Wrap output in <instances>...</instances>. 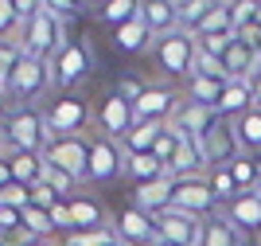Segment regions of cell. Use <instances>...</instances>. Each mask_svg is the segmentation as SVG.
<instances>
[{
  "label": "cell",
  "instance_id": "obj_1",
  "mask_svg": "<svg viewBox=\"0 0 261 246\" xmlns=\"http://www.w3.org/2000/svg\"><path fill=\"white\" fill-rule=\"evenodd\" d=\"M51 129H47V118L39 109H16L8 121H4V145L12 152H39L43 156L47 145H51Z\"/></svg>",
  "mask_w": 261,
  "mask_h": 246
},
{
  "label": "cell",
  "instance_id": "obj_2",
  "mask_svg": "<svg viewBox=\"0 0 261 246\" xmlns=\"http://www.w3.org/2000/svg\"><path fill=\"white\" fill-rule=\"evenodd\" d=\"M152 55H156V66L172 78H191L195 75V55H199V39L191 32H172V35H160L152 39Z\"/></svg>",
  "mask_w": 261,
  "mask_h": 246
},
{
  "label": "cell",
  "instance_id": "obj_3",
  "mask_svg": "<svg viewBox=\"0 0 261 246\" xmlns=\"http://www.w3.org/2000/svg\"><path fill=\"white\" fill-rule=\"evenodd\" d=\"M43 161L55 164V168H63L66 176H74L78 184H86L90 180V141H86V133L82 137H55L47 145Z\"/></svg>",
  "mask_w": 261,
  "mask_h": 246
},
{
  "label": "cell",
  "instance_id": "obj_4",
  "mask_svg": "<svg viewBox=\"0 0 261 246\" xmlns=\"http://www.w3.org/2000/svg\"><path fill=\"white\" fill-rule=\"evenodd\" d=\"M199 152H203V161L207 168H230V164L242 156V145H238V133H234V121H222L218 118L215 125L199 137Z\"/></svg>",
  "mask_w": 261,
  "mask_h": 246
},
{
  "label": "cell",
  "instance_id": "obj_5",
  "mask_svg": "<svg viewBox=\"0 0 261 246\" xmlns=\"http://www.w3.org/2000/svg\"><path fill=\"white\" fill-rule=\"evenodd\" d=\"M47 129H51V137H82L90 125V106L82 102V98L74 94H63L55 98L51 106H47Z\"/></svg>",
  "mask_w": 261,
  "mask_h": 246
},
{
  "label": "cell",
  "instance_id": "obj_6",
  "mask_svg": "<svg viewBox=\"0 0 261 246\" xmlns=\"http://www.w3.org/2000/svg\"><path fill=\"white\" fill-rule=\"evenodd\" d=\"M51 82H55L51 63H39V59H28V55H23L20 66L8 75V86H4V90H8L12 102H32V98H39Z\"/></svg>",
  "mask_w": 261,
  "mask_h": 246
},
{
  "label": "cell",
  "instance_id": "obj_7",
  "mask_svg": "<svg viewBox=\"0 0 261 246\" xmlns=\"http://www.w3.org/2000/svg\"><path fill=\"white\" fill-rule=\"evenodd\" d=\"M175 211L184 215H195V219H211L218 215V199L211 192V180H175V199H172Z\"/></svg>",
  "mask_w": 261,
  "mask_h": 246
},
{
  "label": "cell",
  "instance_id": "obj_8",
  "mask_svg": "<svg viewBox=\"0 0 261 246\" xmlns=\"http://www.w3.org/2000/svg\"><path fill=\"white\" fill-rule=\"evenodd\" d=\"M109 227H113L117 242H125V246H156L160 242L156 219L144 215V211H137V207H125V211L117 215V223H109Z\"/></svg>",
  "mask_w": 261,
  "mask_h": 246
},
{
  "label": "cell",
  "instance_id": "obj_9",
  "mask_svg": "<svg viewBox=\"0 0 261 246\" xmlns=\"http://www.w3.org/2000/svg\"><path fill=\"white\" fill-rule=\"evenodd\" d=\"M156 231H160V242L168 246H199V238H203V219H195V215H184V211H164L156 215Z\"/></svg>",
  "mask_w": 261,
  "mask_h": 246
},
{
  "label": "cell",
  "instance_id": "obj_10",
  "mask_svg": "<svg viewBox=\"0 0 261 246\" xmlns=\"http://www.w3.org/2000/svg\"><path fill=\"white\" fill-rule=\"evenodd\" d=\"M117 172H125V149H121L113 137H94L90 141V180L94 184H106L113 180Z\"/></svg>",
  "mask_w": 261,
  "mask_h": 246
},
{
  "label": "cell",
  "instance_id": "obj_11",
  "mask_svg": "<svg viewBox=\"0 0 261 246\" xmlns=\"http://www.w3.org/2000/svg\"><path fill=\"white\" fill-rule=\"evenodd\" d=\"M98 125H101L106 137L125 141L133 133V125H137V109H133V102H125L121 94H109L106 102H101V109H98Z\"/></svg>",
  "mask_w": 261,
  "mask_h": 246
},
{
  "label": "cell",
  "instance_id": "obj_12",
  "mask_svg": "<svg viewBox=\"0 0 261 246\" xmlns=\"http://www.w3.org/2000/svg\"><path fill=\"white\" fill-rule=\"evenodd\" d=\"M215 121H218V114H215L211 106H199V102H187V98H184V106L175 109V118L168 121V129H172L175 137H191V141H199L211 125H215Z\"/></svg>",
  "mask_w": 261,
  "mask_h": 246
},
{
  "label": "cell",
  "instance_id": "obj_13",
  "mask_svg": "<svg viewBox=\"0 0 261 246\" xmlns=\"http://www.w3.org/2000/svg\"><path fill=\"white\" fill-rule=\"evenodd\" d=\"M179 106H184V102H179L175 90H168V86H148L133 109H137V121H172Z\"/></svg>",
  "mask_w": 261,
  "mask_h": 246
},
{
  "label": "cell",
  "instance_id": "obj_14",
  "mask_svg": "<svg viewBox=\"0 0 261 246\" xmlns=\"http://www.w3.org/2000/svg\"><path fill=\"white\" fill-rule=\"evenodd\" d=\"M222 66H226V78H230V82H250V78L261 71V51L238 35V39L230 43V51L222 55Z\"/></svg>",
  "mask_w": 261,
  "mask_h": 246
},
{
  "label": "cell",
  "instance_id": "obj_15",
  "mask_svg": "<svg viewBox=\"0 0 261 246\" xmlns=\"http://www.w3.org/2000/svg\"><path fill=\"white\" fill-rule=\"evenodd\" d=\"M86 71H90V47H86V39H74V43H70V47H66V51L51 63L55 86H74Z\"/></svg>",
  "mask_w": 261,
  "mask_h": 246
},
{
  "label": "cell",
  "instance_id": "obj_16",
  "mask_svg": "<svg viewBox=\"0 0 261 246\" xmlns=\"http://www.w3.org/2000/svg\"><path fill=\"white\" fill-rule=\"evenodd\" d=\"M172 199H175V180L172 176H164V180H152V184H137V192H133V207L144 215H164L172 211Z\"/></svg>",
  "mask_w": 261,
  "mask_h": 246
},
{
  "label": "cell",
  "instance_id": "obj_17",
  "mask_svg": "<svg viewBox=\"0 0 261 246\" xmlns=\"http://www.w3.org/2000/svg\"><path fill=\"white\" fill-rule=\"evenodd\" d=\"M242 235H261V192H242L238 199H230L222 211Z\"/></svg>",
  "mask_w": 261,
  "mask_h": 246
},
{
  "label": "cell",
  "instance_id": "obj_18",
  "mask_svg": "<svg viewBox=\"0 0 261 246\" xmlns=\"http://www.w3.org/2000/svg\"><path fill=\"white\" fill-rule=\"evenodd\" d=\"M141 16H144V24H148L152 39L179 32V4H172V0H152V4H141Z\"/></svg>",
  "mask_w": 261,
  "mask_h": 246
},
{
  "label": "cell",
  "instance_id": "obj_19",
  "mask_svg": "<svg viewBox=\"0 0 261 246\" xmlns=\"http://www.w3.org/2000/svg\"><path fill=\"white\" fill-rule=\"evenodd\" d=\"M253 109V90L250 82H226V90H222V98H218L215 114L222 121H238L242 114H250Z\"/></svg>",
  "mask_w": 261,
  "mask_h": 246
},
{
  "label": "cell",
  "instance_id": "obj_20",
  "mask_svg": "<svg viewBox=\"0 0 261 246\" xmlns=\"http://www.w3.org/2000/svg\"><path fill=\"white\" fill-rule=\"evenodd\" d=\"M164 133H168V121H137V125H133V133L121 141V149H125V156H141V152H152L156 145H160Z\"/></svg>",
  "mask_w": 261,
  "mask_h": 246
},
{
  "label": "cell",
  "instance_id": "obj_21",
  "mask_svg": "<svg viewBox=\"0 0 261 246\" xmlns=\"http://www.w3.org/2000/svg\"><path fill=\"white\" fill-rule=\"evenodd\" d=\"M199 246H246V235L230 223L226 215H211V219H203V238H199Z\"/></svg>",
  "mask_w": 261,
  "mask_h": 246
},
{
  "label": "cell",
  "instance_id": "obj_22",
  "mask_svg": "<svg viewBox=\"0 0 261 246\" xmlns=\"http://www.w3.org/2000/svg\"><path fill=\"white\" fill-rule=\"evenodd\" d=\"M66 204H70V215H74V231H106V227H109L98 199L74 195V199H66Z\"/></svg>",
  "mask_w": 261,
  "mask_h": 246
},
{
  "label": "cell",
  "instance_id": "obj_23",
  "mask_svg": "<svg viewBox=\"0 0 261 246\" xmlns=\"http://www.w3.org/2000/svg\"><path fill=\"white\" fill-rule=\"evenodd\" d=\"M8 164H12L16 184H23V188H35L43 180V156L39 152H12L8 149Z\"/></svg>",
  "mask_w": 261,
  "mask_h": 246
},
{
  "label": "cell",
  "instance_id": "obj_24",
  "mask_svg": "<svg viewBox=\"0 0 261 246\" xmlns=\"http://www.w3.org/2000/svg\"><path fill=\"white\" fill-rule=\"evenodd\" d=\"M195 39H218V35H238L234 32V20H230V4H215V8L207 12V20L199 24L195 32Z\"/></svg>",
  "mask_w": 261,
  "mask_h": 246
},
{
  "label": "cell",
  "instance_id": "obj_25",
  "mask_svg": "<svg viewBox=\"0 0 261 246\" xmlns=\"http://www.w3.org/2000/svg\"><path fill=\"white\" fill-rule=\"evenodd\" d=\"M226 82L222 78H207V75H191L187 78V102H199V106H218V98H222Z\"/></svg>",
  "mask_w": 261,
  "mask_h": 246
},
{
  "label": "cell",
  "instance_id": "obj_26",
  "mask_svg": "<svg viewBox=\"0 0 261 246\" xmlns=\"http://www.w3.org/2000/svg\"><path fill=\"white\" fill-rule=\"evenodd\" d=\"M234 133H238L242 152H250V156H261V109H250V114H242V118L234 121Z\"/></svg>",
  "mask_w": 261,
  "mask_h": 246
},
{
  "label": "cell",
  "instance_id": "obj_27",
  "mask_svg": "<svg viewBox=\"0 0 261 246\" xmlns=\"http://www.w3.org/2000/svg\"><path fill=\"white\" fill-rule=\"evenodd\" d=\"M125 172H129L137 184H152V180H164V176H168V164L156 161L152 152H141V156H125Z\"/></svg>",
  "mask_w": 261,
  "mask_h": 246
},
{
  "label": "cell",
  "instance_id": "obj_28",
  "mask_svg": "<svg viewBox=\"0 0 261 246\" xmlns=\"http://www.w3.org/2000/svg\"><path fill=\"white\" fill-rule=\"evenodd\" d=\"M113 43H117L121 51H141V47H148V43H152V32H148L144 16H137V20L125 24V28H113Z\"/></svg>",
  "mask_w": 261,
  "mask_h": 246
},
{
  "label": "cell",
  "instance_id": "obj_29",
  "mask_svg": "<svg viewBox=\"0 0 261 246\" xmlns=\"http://www.w3.org/2000/svg\"><path fill=\"white\" fill-rule=\"evenodd\" d=\"M230 176H234V184H238V192H257V156L242 152L238 161L230 164Z\"/></svg>",
  "mask_w": 261,
  "mask_h": 246
},
{
  "label": "cell",
  "instance_id": "obj_30",
  "mask_svg": "<svg viewBox=\"0 0 261 246\" xmlns=\"http://www.w3.org/2000/svg\"><path fill=\"white\" fill-rule=\"evenodd\" d=\"M141 16V4L137 0H109L106 8H101V20L113 24V28H125V24H133Z\"/></svg>",
  "mask_w": 261,
  "mask_h": 246
},
{
  "label": "cell",
  "instance_id": "obj_31",
  "mask_svg": "<svg viewBox=\"0 0 261 246\" xmlns=\"http://www.w3.org/2000/svg\"><path fill=\"white\" fill-rule=\"evenodd\" d=\"M23 231L32 238H47V242H51V235H59L51 223V211H43V207H28L23 211Z\"/></svg>",
  "mask_w": 261,
  "mask_h": 246
},
{
  "label": "cell",
  "instance_id": "obj_32",
  "mask_svg": "<svg viewBox=\"0 0 261 246\" xmlns=\"http://www.w3.org/2000/svg\"><path fill=\"white\" fill-rule=\"evenodd\" d=\"M43 184L59 195V199H74V188H78L74 176H66L63 168H55V164H47V161H43Z\"/></svg>",
  "mask_w": 261,
  "mask_h": 246
},
{
  "label": "cell",
  "instance_id": "obj_33",
  "mask_svg": "<svg viewBox=\"0 0 261 246\" xmlns=\"http://www.w3.org/2000/svg\"><path fill=\"white\" fill-rule=\"evenodd\" d=\"M211 192H215L218 204H230V199H238V184H234V176H230V168H215L211 172Z\"/></svg>",
  "mask_w": 261,
  "mask_h": 246
},
{
  "label": "cell",
  "instance_id": "obj_34",
  "mask_svg": "<svg viewBox=\"0 0 261 246\" xmlns=\"http://www.w3.org/2000/svg\"><path fill=\"white\" fill-rule=\"evenodd\" d=\"M0 39H23V24L16 16V4L12 0H0Z\"/></svg>",
  "mask_w": 261,
  "mask_h": 246
},
{
  "label": "cell",
  "instance_id": "obj_35",
  "mask_svg": "<svg viewBox=\"0 0 261 246\" xmlns=\"http://www.w3.org/2000/svg\"><path fill=\"white\" fill-rule=\"evenodd\" d=\"M211 8H215L211 0H191V4H179V28H184V32H195L199 24L207 20Z\"/></svg>",
  "mask_w": 261,
  "mask_h": 246
},
{
  "label": "cell",
  "instance_id": "obj_36",
  "mask_svg": "<svg viewBox=\"0 0 261 246\" xmlns=\"http://www.w3.org/2000/svg\"><path fill=\"white\" fill-rule=\"evenodd\" d=\"M117 242V235H113V227H106V231H74V235H66L63 246H113Z\"/></svg>",
  "mask_w": 261,
  "mask_h": 246
},
{
  "label": "cell",
  "instance_id": "obj_37",
  "mask_svg": "<svg viewBox=\"0 0 261 246\" xmlns=\"http://www.w3.org/2000/svg\"><path fill=\"white\" fill-rule=\"evenodd\" d=\"M195 75H207V78H222V82H230L222 59H218V55H207L203 47H199V55H195Z\"/></svg>",
  "mask_w": 261,
  "mask_h": 246
},
{
  "label": "cell",
  "instance_id": "obj_38",
  "mask_svg": "<svg viewBox=\"0 0 261 246\" xmlns=\"http://www.w3.org/2000/svg\"><path fill=\"white\" fill-rule=\"evenodd\" d=\"M230 20H234V32H246V28H253V20H257V4H230Z\"/></svg>",
  "mask_w": 261,
  "mask_h": 246
},
{
  "label": "cell",
  "instance_id": "obj_39",
  "mask_svg": "<svg viewBox=\"0 0 261 246\" xmlns=\"http://www.w3.org/2000/svg\"><path fill=\"white\" fill-rule=\"evenodd\" d=\"M51 223H55V231H63V235H74V215H70V204H55L51 207Z\"/></svg>",
  "mask_w": 261,
  "mask_h": 246
},
{
  "label": "cell",
  "instance_id": "obj_40",
  "mask_svg": "<svg viewBox=\"0 0 261 246\" xmlns=\"http://www.w3.org/2000/svg\"><path fill=\"white\" fill-rule=\"evenodd\" d=\"M55 204H63V199H59V195H55L51 188H47V184L39 180V184L32 188V207H43V211H51Z\"/></svg>",
  "mask_w": 261,
  "mask_h": 246
},
{
  "label": "cell",
  "instance_id": "obj_41",
  "mask_svg": "<svg viewBox=\"0 0 261 246\" xmlns=\"http://www.w3.org/2000/svg\"><path fill=\"white\" fill-rule=\"evenodd\" d=\"M175 149H179V137H175L172 129H168V133H164V137H160V145H156V149H152V156H156V161H164V164H168V161H172V156H175Z\"/></svg>",
  "mask_w": 261,
  "mask_h": 246
},
{
  "label": "cell",
  "instance_id": "obj_42",
  "mask_svg": "<svg viewBox=\"0 0 261 246\" xmlns=\"http://www.w3.org/2000/svg\"><path fill=\"white\" fill-rule=\"evenodd\" d=\"M144 90H148V86H144L141 78H121V86H117V94L125 98V102H133V106L141 102V94H144Z\"/></svg>",
  "mask_w": 261,
  "mask_h": 246
},
{
  "label": "cell",
  "instance_id": "obj_43",
  "mask_svg": "<svg viewBox=\"0 0 261 246\" xmlns=\"http://www.w3.org/2000/svg\"><path fill=\"white\" fill-rule=\"evenodd\" d=\"M8 184H16V176H12V164H8V152H0V192L8 188Z\"/></svg>",
  "mask_w": 261,
  "mask_h": 246
},
{
  "label": "cell",
  "instance_id": "obj_44",
  "mask_svg": "<svg viewBox=\"0 0 261 246\" xmlns=\"http://www.w3.org/2000/svg\"><path fill=\"white\" fill-rule=\"evenodd\" d=\"M250 90H253V109H261V71L250 78Z\"/></svg>",
  "mask_w": 261,
  "mask_h": 246
},
{
  "label": "cell",
  "instance_id": "obj_45",
  "mask_svg": "<svg viewBox=\"0 0 261 246\" xmlns=\"http://www.w3.org/2000/svg\"><path fill=\"white\" fill-rule=\"evenodd\" d=\"M8 102H12V98L4 94V90H0V114H4V109H8Z\"/></svg>",
  "mask_w": 261,
  "mask_h": 246
},
{
  "label": "cell",
  "instance_id": "obj_46",
  "mask_svg": "<svg viewBox=\"0 0 261 246\" xmlns=\"http://www.w3.org/2000/svg\"><path fill=\"white\" fill-rule=\"evenodd\" d=\"M28 246H51V242H47V238H32Z\"/></svg>",
  "mask_w": 261,
  "mask_h": 246
},
{
  "label": "cell",
  "instance_id": "obj_47",
  "mask_svg": "<svg viewBox=\"0 0 261 246\" xmlns=\"http://www.w3.org/2000/svg\"><path fill=\"white\" fill-rule=\"evenodd\" d=\"M257 192H261V156H257Z\"/></svg>",
  "mask_w": 261,
  "mask_h": 246
},
{
  "label": "cell",
  "instance_id": "obj_48",
  "mask_svg": "<svg viewBox=\"0 0 261 246\" xmlns=\"http://www.w3.org/2000/svg\"><path fill=\"white\" fill-rule=\"evenodd\" d=\"M253 24H257V28H261V4H257V20H253Z\"/></svg>",
  "mask_w": 261,
  "mask_h": 246
},
{
  "label": "cell",
  "instance_id": "obj_49",
  "mask_svg": "<svg viewBox=\"0 0 261 246\" xmlns=\"http://www.w3.org/2000/svg\"><path fill=\"white\" fill-rule=\"evenodd\" d=\"M0 149H4V125H0Z\"/></svg>",
  "mask_w": 261,
  "mask_h": 246
},
{
  "label": "cell",
  "instance_id": "obj_50",
  "mask_svg": "<svg viewBox=\"0 0 261 246\" xmlns=\"http://www.w3.org/2000/svg\"><path fill=\"white\" fill-rule=\"evenodd\" d=\"M246 246H261V242H250V238H246Z\"/></svg>",
  "mask_w": 261,
  "mask_h": 246
},
{
  "label": "cell",
  "instance_id": "obj_51",
  "mask_svg": "<svg viewBox=\"0 0 261 246\" xmlns=\"http://www.w3.org/2000/svg\"><path fill=\"white\" fill-rule=\"evenodd\" d=\"M0 246H4V235H0Z\"/></svg>",
  "mask_w": 261,
  "mask_h": 246
},
{
  "label": "cell",
  "instance_id": "obj_52",
  "mask_svg": "<svg viewBox=\"0 0 261 246\" xmlns=\"http://www.w3.org/2000/svg\"><path fill=\"white\" fill-rule=\"evenodd\" d=\"M113 246H125V242H113Z\"/></svg>",
  "mask_w": 261,
  "mask_h": 246
},
{
  "label": "cell",
  "instance_id": "obj_53",
  "mask_svg": "<svg viewBox=\"0 0 261 246\" xmlns=\"http://www.w3.org/2000/svg\"><path fill=\"white\" fill-rule=\"evenodd\" d=\"M156 246H168V242H156Z\"/></svg>",
  "mask_w": 261,
  "mask_h": 246
}]
</instances>
